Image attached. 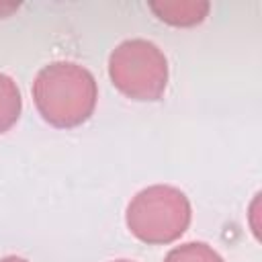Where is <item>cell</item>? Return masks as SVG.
Here are the masks:
<instances>
[{
  "label": "cell",
  "instance_id": "277c9868",
  "mask_svg": "<svg viewBox=\"0 0 262 262\" xmlns=\"http://www.w3.org/2000/svg\"><path fill=\"white\" fill-rule=\"evenodd\" d=\"M154 14L174 27H192L205 20L211 4L207 0H160L149 2Z\"/></svg>",
  "mask_w": 262,
  "mask_h": 262
},
{
  "label": "cell",
  "instance_id": "3957f363",
  "mask_svg": "<svg viewBox=\"0 0 262 262\" xmlns=\"http://www.w3.org/2000/svg\"><path fill=\"white\" fill-rule=\"evenodd\" d=\"M113 84L133 100H160L168 84V59L147 39H127L108 57Z\"/></svg>",
  "mask_w": 262,
  "mask_h": 262
},
{
  "label": "cell",
  "instance_id": "8992f818",
  "mask_svg": "<svg viewBox=\"0 0 262 262\" xmlns=\"http://www.w3.org/2000/svg\"><path fill=\"white\" fill-rule=\"evenodd\" d=\"M164 262H223V258L205 242H188L172 248Z\"/></svg>",
  "mask_w": 262,
  "mask_h": 262
},
{
  "label": "cell",
  "instance_id": "ba28073f",
  "mask_svg": "<svg viewBox=\"0 0 262 262\" xmlns=\"http://www.w3.org/2000/svg\"><path fill=\"white\" fill-rule=\"evenodd\" d=\"M115 262H131V260H115Z\"/></svg>",
  "mask_w": 262,
  "mask_h": 262
},
{
  "label": "cell",
  "instance_id": "52a82bcc",
  "mask_svg": "<svg viewBox=\"0 0 262 262\" xmlns=\"http://www.w3.org/2000/svg\"><path fill=\"white\" fill-rule=\"evenodd\" d=\"M0 262H29V260H25L20 256H6V258H0Z\"/></svg>",
  "mask_w": 262,
  "mask_h": 262
},
{
  "label": "cell",
  "instance_id": "6da1fadb",
  "mask_svg": "<svg viewBox=\"0 0 262 262\" xmlns=\"http://www.w3.org/2000/svg\"><path fill=\"white\" fill-rule=\"evenodd\" d=\"M98 98L94 76L74 61H53L39 70L33 100L39 115L53 127L70 129L90 119Z\"/></svg>",
  "mask_w": 262,
  "mask_h": 262
},
{
  "label": "cell",
  "instance_id": "7a4b0ae2",
  "mask_svg": "<svg viewBox=\"0 0 262 262\" xmlns=\"http://www.w3.org/2000/svg\"><path fill=\"white\" fill-rule=\"evenodd\" d=\"M192 217L188 196L170 184H154L139 190L127 207L129 231L154 246L178 239Z\"/></svg>",
  "mask_w": 262,
  "mask_h": 262
},
{
  "label": "cell",
  "instance_id": "5b68a950",
  "mask_svg": "<svg viewBox=\"0 0 262 262\" xmlns=\"http://www.w3.org/2000/svg\"><path fill=\"white\" fill-rule=\"evenodd\" d=\"M23 98L16 82L0 72V133L8 131L20 117Z\"/></svg>",
  "mask_w": 262,
  "mask_h": 262
}]
</instances>
